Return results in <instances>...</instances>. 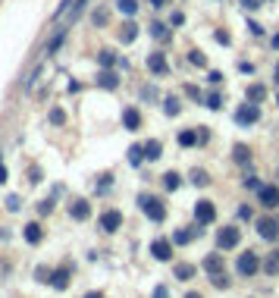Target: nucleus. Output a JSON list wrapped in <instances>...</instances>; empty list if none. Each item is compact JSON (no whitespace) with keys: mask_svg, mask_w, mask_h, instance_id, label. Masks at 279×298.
I'll use <instances>...</instances> for the list:
<instances>
[{"mask_svg":"<svg viewBox=\"0 0 279 298\" xmlns=\"http://www.w3.org/2000/svg\"><path fill=\"white\" fill-rule=\"evenodd\" d=\"M138 204H141V210H144V217H148V220H154V223H163V220H167V207H163L160 198L141 195V198H138Z\"/></svg>","mask_w":279,"mask_h":298,"instance_id":"1","label":"nucleus"},{"mask_svg":"<svg viewBox=\"0 0 279 298\" xmlns=\"http://www.w3.org/2000/svg\"><path fill=\"white\" fill-rule=\"evenodd\" d=\"M235 270H238V276H254L257 270H261V257H257L254 251H245V254H238Z\"/></svg>","mask_w":279,"mask_h":298,"instance_id":"2","label":"nucleus"},{"mask_svg":"<svg viewBox=\"0 0 279 298\" xmlns=\"http://www.w3.org/2000/svg\"><path fill=\"white\" fill-rule=\"evenodd\" d=\"M257 119H261V107H257V104H242V107L235 110V123L238 125H251V123H257Z\"/></svg>","mask_w":279,"mask_h":298,"instance_id":"3","label":"nucleus"},{"mask_svg":"<svg viewBox=\"0 0 279 298\" xmlns=\"http://www.w3.org/2000/svg\"><path fill=\"white\" fill-rule=\"evenodd\" d=\"M217 242H220V248H223V251L235 248V245L242 242V229H235V226H223V229H220V235H217Z\"/></svg>","mask_w":279,"mask_h":298,"instance_id":"4","label":"nucleus"},{"mask_svg":"<svg viewBox=\"0 0 279 298\" xmlns=\"http://www.w3.org/2000/svg\"><path fill=\"white\" fill-rule=\"evenodd\" d=\"M195 220L201 223V226L214 223V220H217V207H214V201H198V204H195Z\"/></svg>","mask_w":279,"mask_h":298,"instance_id":"5","label":"nucleus"},{"mask_svg":"<svg viewBox=\"0 0 279 298\" xmlns=\"http://www.w3.org/2000/svg\"><path fill=\"white\" fill-rule=\"evenodd\" d=\"M257 233H261V238L273 242V238H279V223L273 217H261V220H257Z\"/></svg>","mask_w":279,"mask_h":298,"instance_id":"6","label":"nucleus"},{"mask_svg":"<svg viewBox=\"0 0 279 298\" xmlns=\"http://www.w3.org/2000/svg\"><path fill=\"white\" fill-rule=\"evenodd\" d=\"M119 226H123V214H119V210H104L101 214V229L104 233H116Z\"/></svg>","mask_w":279,"mask_h":298,"instance_id":"7","label":"nucleus"},{"mask_svg":"<svg viewBox=\"0 0 279 298\" xmlns=\"http://www.w3.org/2000/svg\"><path fill=\"white\" fill-rule=\"evenodd\" d=\"M257 198H261V204L264 207H279V188L276 185H261V191H257Z\"/></svg>","mask_w":279,"mask_h":298,"instance_id":"8","label":"nucleus"},{"mask_svg":"<svg viewBox=\"0 0 279 298\" xmlns=\"http://www.w3.org/2000/svg\"><path fill=\"white\" fill-rule=\"evenodd\" d=\"M151 254H154L157 261H170V257H172V242H170V238H154Z\"/></svg>","mask_w":279,"mask_h":298,"instance_id":"9","label":"nucleus"},{"mask_svg":"<svg viewBox=\"0 0 279 298\" xmlns=\"http://www.w3.org/2000/svg\"><path fill=\"white\" fill-rule=\"evenodd\" d=\"M69 276H72V267H66V264H63V267H57L54 273H50V286L63 292V289L69 286Z\"/></svg>","mask_w":279,"mask_h":298,"instance_id":"10","label":"nucleus"},{"mask_svg":"<svg viewBox=\"0 0 279 298\" xmlns=\"http://www.w3.org/2000/svg\"><path fill=\"white\" fill-rule=\"evenodd\" d=\"M148 69L154 72V76H167V69H170L167 57H163V54H148Z\"/></svg>","mask_w":279,"mask_h":298,"instance_id":"11","label":"nucleus"},{"mask_svg":"<svg viewBox=\"0 0 279 298\" xmlns=\"http://www.w3.org/2000/svg\"><path fill=\"white\" fill-rule=\"evenodd\" d=\"M123 125H125L129 132L141 129V113H138L135 107H125V110H123Z\"/></svg>","mask_w":279,"mask_h":298,"instance_id":"12","label":"nucleus"},{"mask_svg":"<svg viewBox=\"0 0 279 298\" xmlns=\"http://www.w3.org/2000/svg\"><path fill=\"white\" fill-rule=\"evenodd\" d=\"M69 217H72V220H88V217H91V204L88 201H72L69 204Z\"/></svg>","mask_w":279,"mask_h":298,"instance_id":"13","label":"nucleus"},{"mask_svg":"<svg viewBox=\"0 0 279 298\" xmlns=\"http://www.w3.org/2000/svg\"><path fill=\"white\" fill-rule=\"evenodd\" d=\"M195 273H198L195 264H176V267H172V276H176V280H182V282H188Z\"/></svg>","mask_w":279,"mask_h":298,"instance_id":"14","label":"nucleus"},{"mask_svg":"<svg viewBox=\"0 0 279 298\" xmlns=\"http://www.w3.org/2000/svg\"><path fill=\"white\" fill-rule=\"evenodd\" d=\"M201 267L207 270L210 276H214V273H223V257H220V254H207V257H204V264H201Z\"/></svg>","mask_w":279,"mask_h":298,"instance_id":"15","label":"nucleus"},{"mask_svg":"<svg viewBox=\"0 0 279 298\" xmlns=\"http://www.w3.org/2000/svg\"><path fill=\"white\" fill-rule=\"evenodd\" d=\"M97 85H101V88H107V91H113L119 85V78H116V72L113 69H104L101 76H97Z\"/></svg>","mask_w":279,"mask_h":298,"instance_id":"16","label":"nucleus"},{"mask_svg":"<svg viewBox=\"0 0 279 298\" xmlns=\"http://www.w3.org/2000/svg\"><path fill=\"white\" fill-rule=\"evenodd\" d=\"M22 235H25V242H29V245H38V242L44 238V233H41V226H38V223H29Z\"/></svg>","mask_w":279,"mask_h":298,"instance_id":"17","label":"nucleus"},{"mask_svg":"<svg viewBox=\"0 0 279 298\" xmlns=\"http://www.w3.org/2000/svg\"><path fill=\"white\" fill-rule=\"evenodd\" d=\"M63 41H66V29H57V35L47 41V50H44V54H47V57H54L57 50H60V44H63Z\"/></svg>","mask_w":279,"mask_h":298,"instance_id":"18","label":"nucleus"},{"mask_svg":"<svg viewBox=\"0 0 279 298\" xmlns=\"http://www.w3.org/2000/svg\"><path fill=\"white\" fill-rule=\"evenodd\" d=\"M135 38H138V25H135V22H125L123 31H119V41H123V44H132Z\"/></svg>","mask_w":279,"mask_h":298,"instance_id":"19","label":"nucleus"},{"mask_svg":"<svg viewBox=\"0 0 279 298\" xmlns=\"http://www.w3.org/2000/svg\"><path fill=\"white\" fill-rule=\"evenodd\" d=\"M113 3H116V10L123 16H135L138 13V0H113Z\"/></svg>","mask_w":279,"mask_h":298,"instance_id":"20","label":"nucleus"},{"mask_svg":"<svg viewBox=\"0 0 279 298\" xmlns=\"http://www.w3.org/2000/svg\"><path fill=\"white\" fill-rule=\"evenodd\" d=\"M160 154H163V144L157 141V138H151V141L144 144V157H148V160H157Z\"/></svg>","mask_w":279,"mask_h":298,"instance_id":"21","label":"nucleus"},{"mask_svg":"<svg viewBox=\"0 0 279 298\" xmlns=\"http://www.w3.org/2000/svg\"><path fill=\"white\" fill-rule=\"evenodd\" d=\"M195 235H201V229H182V233L172 235V242H176V245H188Z\"/></svg>","mask_w":279,"mask_h":298,"instance_id":"22","label":"nucleus"},{"mask_svg":"<svg viewBox=\"0 0 279 298\" xmlns=\"http://www.w3.org/2000/svg\"><path fill=\"white\" fill-rule=\"evenodd\" d=\"M97 63H101V69H113V66H116V54H113V50H101V54H97Z\"/></svg>","mask_w":279,"mask_h":298,"instance_id":"23","label":"nucleus"},{"mask_svg":"<svg viewBox=\"0 0 279 298\" xmlns=\"http://www.w3.org/2000/svg\"><path fill=\"white\" fill-rule=\"evenodd\" d=\"M264 97H267V88H264V85H251L248 88V101L251 104H261Z\"/></svg>","mask_w":279,"mask_h":298,"instance_id":"24","label":"nucleus"},{"mask_svg":"<svg viewBox=\"0 0 279 298\" xmlns=\"http://www.w3.org/2000/svg\"><path fill=\"white\" fill-rule=\"evenodd\" d=\"M141 160H144V144H132V148H129V163L138 167Z\"/></svg>","mask_w":279,"mask_h":298,"instance_id":"25","label":"nucleus"},{"mask_svg":"<svg viewBox=\"0 0 279 298\" xmlns=\"http://www.w3.org/2000/svg\"><path fill=\"white\" fill-rule=\"evenodd\" d=\"M195 141H198V132H191V129L179 132V144H182V148H191Z\"/></svg>","mask_w":279,"mask_h":298,"instance_id":"26","label":"nucleus"},{"mask_svg":"<svg viewBox=\"0 0 279 298\" xmlns=\"http://www.w3.org/2000/svg\"><path fill=\"white\" fill-rule=\"evenodd\" d=\"M163 185H167V188H170V191H176V188H179V185H182V176H179V173H172V170H170V173H167V176H163Z\"/></svg>","mask_w":279,"mask_h":298,"instance_id":"27","label":"nucleus"},{"mask_svg":"<svg viewBox=\"0 0 279 298\" xmlns=\"http://www.w3.org/2000/svg\"><path fill=\"white\" fill-rule=\"evenodd\" d=\"M232 154H235L238 163H248V160H251V151L245 148V144H235V148H232Z\"/></svg>","mask_w":279,"mask_h":298,"instance_id":"28","label":"nucleus"},{"mask_svg":"<svg viewBox=\"0 0 279 298\" xmlns=\"http://www.w3.org/2000/svg\"><path fill=\"white\" fill-rule=\"evenodd\" d=\"M191 182H195V185H201V188H204V185H210V176L204 173V170H191Z\"/></svg>","mask_w":279,"mask_h":298,"instance_id":"29","label":"nucleus"},{"mask_svg":"<svg viewBox=\"0 0 279 298\" xmlns=\"http://www.w3.org/2000/svg\"><path fill=\"white\" fill-rule=\"evenodd\" d=\"M163 110H167V116H176L179 110H182L179 107V97H167V101H163Z\"/></svg>","mask_w":279,"mask_h":298,"instance_id":"30","label":"nucleus"},{"mask_svg":"<svg viewBox=\"0 0 279 298\" xmlns=\"http://www.w3.org/2000/svg\"><path fill=\"white\" fill-rule=\"evenodd\" d=\"M88 3H91V0H76V6H72V16H69V25L76 22L78 16H82V13H85V6H88Z\"/></svg>","mask_w":279,"mask_h":298,"instance_id":"31","label":"nucleus"},{"mask_svg":"<svg viewBox=\"0 0 279 298\" xmlns=\"http://www.w3.org/2000/svg\"><path fill=\"white\" fill-rule=\"evenodd\" d=\"M72 6H76V0H60V6H57V13H54V19H63L66 13L72 10Z\"/></svg>","mask_w":279,"mask_h":298,"instance_id":"32","label":"nucleus"},{"mask_svg":"<svg viewBox=\"0 0 279 298\" xmlns=\"http://www.w3.org/2000/svg\"><path fill=\"white\" fill-rule=\"evenodd\" d=\"M151 35H154V38H170V31H167V25H163V22H151Z\"/></svg>","mask_w":279,"mask_h":298,"instance_id":"33","label":"nucleus"},{"mask_svg":"<svg viewBox=\"0 0 279 298\" xmlns=\"http://www.w3.org/2000/svg\"><path fill=\"white\" fill-rule=\"evenodd\" d=\"M210 282H214L217 289H229V276H226V270H223V273H214V276H210Z\"/></svg>","mask_w":279,"mask_h":298,"instance_id":"34","label":"nucleus"},{"mask_svg":"<svg viewBox=\"0 0 279 298\" xmlns=\"http://www.w3.org/2000/svg\"><path fill=\"white\" fill-rule=\"evenodd\" d=\"M188 63H191V66H207V57H204L201 50H191V54H188Z\"/></svg>","mask_w":279,"mask_h":298,"instance_id":"35","label":"nucleus"},{"mask_svg":"<svg viewBox=\"0 0 279 298\" xmlns=\"http://www.w3.org/2000/svg\"><path fill=\"white\" fill-rule=\"evenodd\" d=\"M264 270H267V273H276V270H279V257H276V254H270L267 261H264Z\"/></svg>","mask_w":279,"mask_h":298,"instance_id":"36","label":"nucleus"},{"mask_svg":"<svg viewBox=\"0 0 279 298\" xmlns=\"http://www.w3.org/2000/svg\"><path fill=\"white\" fill-rule=\"evenodd\" d=\"M207 107H210V110H220V107H223V97L217 94V91H214V94H207Z\"/></svg>","mask_w":279,"mask_h":298,"instance_id":"37","label":"nucleus"},{"mask_svg":"<svg viewBox=\"0 0 279 298\" xmlns=\"http://www.w3.org/2000/svg\"><path fill=\"white\" fill-rule=\"evenodd\" d=\"M91 22H94V25H104V22H107V10H94V13H91Z\"/></svg>","mask_w":279,"mask_h":298,"instance_id":"38","label":"nucleus"},{"mask_svg":"<svg viewBox=\"0 0 279 298\" xmlns=\"http://www.w3.org/2000/svg\"><path fill=\"white\" fill-rule=\"evenodd\" d=\"M63 110H50V123H54V125H63Z\"/></svg>","mask_w":279,"mask_h":298,"instance_id":"39","label":"nucleus"},{"mask_svg":"<svg viewBox=\"0 0 279 298\" xmlns=\"http://www.w3.org/2000/svg\"><path fill=\"white\" fill-rule=\"evenodd\" d=\"M238 3H242L245 10H261V6H264L261 0H238Z\"/></svg>","mask_w":279,"mask_h":298,"instance_id":"40","label":"nucleus"},{"mask_svg":"<svg viewBox=\"0 0 279 298\" xmlns=\"http://www.w3.org/2000/svg\"><path fill=\"white\" fill-rule=\"evenodd\" d=\"M50 210H54V201H41V204H38V214H50Z\"/></svg>","mask_w":279,"mask_h":298,"instance_id":"41","label":"nucleus"},{"mask_svg":"<svg viewBox=\"0 0 279 298\" xmlns=\"http://www.w3.org/2000/svg\"><path fill=\"white\" fill-rule=\"evenodd\" d=\"M245 188H254V191H261V182H257L254 176H248V179H245Z\"/></svg>","mask_w":279,"mask_h":298,"instance_id":"42","label":"nucleus"},{"mask_svg":"<svg viewBox=\"0 0 279 298\" xmlns=\"http://www.w3.org/2000/svg\"><path fill=\"white\" fill-rule=\"evenodd\" d=\"M248 29H251V35H257V38L264 35V25L261 22H248Z\"/></svg>","mask_w":279,"mask_h":298,"instance_id":"43","label":"nucleus"},{"mask_svg":"<svg viewBox=\"0 0 279 298\" xmlns=\"http://www.w3.org/2000/svg\"><path fill=\"white\" fill-rule=\"evenodd\" d=\"M214 38H217V41H220V44H229V41H232V38H229V31H223V29H220V31H217V35H214Z\"/></svg>","mask_w":279,"mask_h":298,"instance_id":"44","label":"nucleus"},{"mask_svg":"<svg viewBox=\"0 0 279 298\" xmlns=\"http://www.w3.org/2000/svg\"><path fill=\"white\" fill-rule=\"evenodd\" d=\"M185 94H188V97H195V101H201V91H198L195 85H188V88H185Z\"/></svg>","mask_w":279,"mask_h":298,"instance_id":"45","label":"nucleus"},{"mask_svg":"<svg viewBox=\"0 0 279 298\" xmlns=\"http://www.w3.org/2000/svg\"><path fill=\"white\" fill-rule=\"evenodd\" d=\"M207 78H210V85H220V82H223V72H217V69H214Z\"/></svg>","mask_w":279,"mask_h":298,"instance_id":"46","label":"nucleus"},{"mask_svg":"<svg viewBox=\"0 0 279 298\" xmlns=\"http://www.w3.org/2000/svg\"><path fill=\"white\" fill-rule=\"evenodd\" d=\"M6 207H10V210H19V198L10 195V198H6Z\"/></svg>","mask_w":279,"mask_h":298,"instance_id":"47","label":"nucleus"},{"mask_svg":"<svg viewBox=\"0 0 279 298\" xmlns=\"http://www.w3.org/2000/svg\"><path fill=\"white\" fill-rule=\"evenodd\" d=\"M185 22V16H182V13H172V19H170V25H182Z\"/></svg>","mask_w":279,"mask_h":298,"instance_id":"48","label":"nucleus"},{"mask_svg":"<svg viewBox=\"0 0 279 298\" xmlns=\"http://www.w3.org/2000/svg\"><path fill=\"white\" fill-rule=\"evenodd\" d=\"M154 298H167V286H157L154 289Z\"/></svg>","mask_w":279,"mask_h":298,"instance_id":"49","label":"nucleus"},{"mask_svg":"<svg viewBox=\"0 0 279 298\" xmlns=\"http://www.w3.org/2000/svg\"><path fill=\"white\" fill-rule=\"evenodd\" d=\"M0 182H6V167H3V160H0Z\"/></svg>","mask_w":279,"mask_h":298,"instance_id":"50","label":"nucleus"},{"mask_svg":"<svg viewBox=\"0 0 279 298\" xmlns=\"http://www.w3.org/2000/svg\"><path fill=\"white\" fill-rule=\"evenodd\" d=\"M163 3H167V0H151V6H154V10H160Z\"/></svg>","mask_w":279,"mask_h":298,"instance_id":"51","label":"nucleus"},{"mask_svg":"<svg viewBox=\"0 0 279 298\" xmlns=\"http://www.w3.org/2000/svg\"><path fill=\"white\" fill-rule=\"evenodd\" d=\"M273 82L279 85V63H276V69H273Z\"/></svg>","mask_w":279,"mask_h":298,"instance_id":"52","label":"nucleus"},{"mask_svg":"<svg viewBox=\"0 0 279 298\" xmlns=\"http://www.w3.org/2000/svg\"><path fill=\"white\" fill-rule=\"evenodd\" d=\"M85 298H104V295H101V292H88Z\"/></svg>","mask_w":279,"mask_h":298,"instance_id":"53","label":"nucleus"},{"mask_svg":"<svg viewBox=\"0 0 279 298\" xmlns=\"http://www.w3.org/2000/svg\"><path fill=\"white\" fill-rule=\"evenodd\" d=\"M273 47H279V35H273Z\"/></svg>","mask_w":279,"mask_h":298,"instance_id":"54","label":"nucleus"},{"mask_svg":"<svg viewBox=\"0 0 279 298\" xmlns=\"http://www.w3.org/2000/svg\"><path fill=\"white\" fill-rule=\"evenodd\" d=\"M185 298H201V295H198V292H188V295H185Z\"/></svg>","mask_w":279,"mask_h":298,"instance_id":"55","label":"nucleus"},{"mask_svg":"<svg viewBox=\"0 0 279 298\" xmlns=\"http://www.w3.org/2000/svg\"><path fill=\"white\" fill-rule=\"evenodd\" d=\"M276 104H279V101H276Z\"/></svg>","mask_w":279,"mask_h":298,"instance_id":"56","label":"nucleus"}]
</instances>
